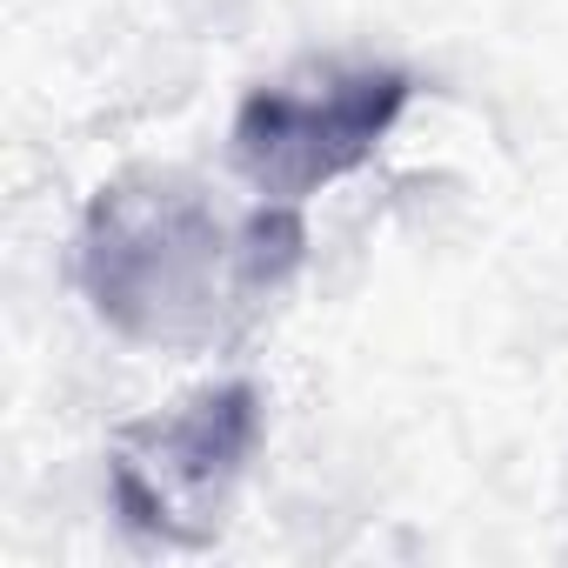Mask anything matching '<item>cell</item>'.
<instances>
[{
	"instance_id": "cell-1",
	"label": "cell",
	"mask_w": 568,
	"mask_h": 568,
	"mask_svg": "<svg viewBox=\"0 0 568 568\" xmlns=\"http://www.w3.org/2000/svg\"><path fill=\"white\" fill-rule=\"evenodd\" d=\"M302 247L308 227L288 207H254L241 234H221L201 194L148 174L94 194L74 241V274L101 322H114L128 342L181 348L207 342L227 302L274 295L302 267Z\"/></svg>"
},
{
	"instance_id": "cell-2",
	"label": "cell",
	"mask_w": 568,
	"mask_h": 568,
	"mask_svg": "<svg viewBox=\"0 0 568 568\" xmlns=\"http://www.w3.org/2000/svg\"><path fill=\"white\" fill-rule=\"evenodd\" d=\"M415 81L402 68H315L295 81L254 88L234 114V168L261 207L302 214L322 187L348 181L395 134Z\"/></svg>"
},
{
	"instance_id": "cell-3",
	"label": "cell",
	"mask_w": 568,
	"mask_h": 568,
	"mask_svg": "<svg viewBox=\"0 0 568 568\" xmlns=\"http://www.w3.org/2000/svg\"><path fill=\"white\" fill-rule=\"evenodd\" d=\"M261 442V395L221 382L187 395L168 415H148L114 435V508L134 535L161 548H194L221 528V508Z\"/></svg>"
}]
</instances>
